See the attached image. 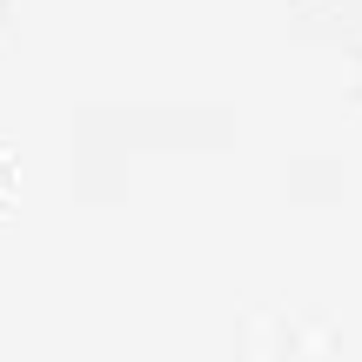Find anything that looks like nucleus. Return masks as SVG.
I'll return each mask as SVG.
<instances>
[]
</instances>
